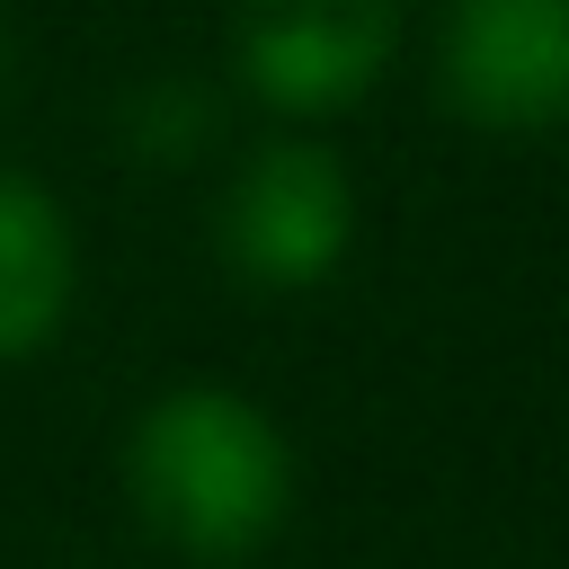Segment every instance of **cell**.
<instances>
[{
    "mask_svg": "<svg viewBox=\"0 0 569 569\" xmlns=\"http://www.w3.org/2000/svg\"><path fill=\"white\" fill-rule=\"evenodd\" d=\"M133 516L187 560H249L293 507V445L231 382L160 391L124 436Z\"/></svg>",
    "mask_w": 569,
    "mask_h": 569,
    "instance_id": "cell-1",
    "label": "cell"
},
{
    "mask_svg": "<svg viewBox=\"0 0 569 569\" xmlns=\"http://www.w3.org/2000/svg\"><path fill=\"white\" fill-rule=\"evenodd\" d=\"M347 240H356V187L329 142L276 133L222 187V258H231V276H249L267 293L320 284L347 258Z\"/></svg>",
    "mask_w": 569,
    "mask_h": 569,
    "instance_id": "cell-2",
    "label": "cell"
},
{
    "mask_svg": "<svg viewBox=\"0 0 569 569\" xmlns=\"http://www.w3.org/2000/svg\"><path fill=\"white\" fill-rule=\"evenodd\" d=\"M231 44H240V80L267 107L338 116L382 80L400 44V0H240Z\"/></svg>",
    "mask_w": 569,
    "mask_h": 569,
    "instance_id": "cell-3",
    "label": "cell"
},
{
    "mask_svg": "<svg viewBox=\"0 0 569 569\" xmlns=\"http://www.w3.org/2000/svg\"><path fill=\"white\" fill-rule=\"evenodd\" d=\"M445 98L480 133L569 124V0H453Z\"/></svg>",
    "mask_w": 569,
    "mask_h": 569,
    "instance_id": "cell-4",
    "label": "cell"
},
{
    "mask_svg": "<svg viewBox=\"0 0 569 569\" xmlns=\"http://www.w3.org/2000/svg\"><path fill=\"white\" fill-rule=\"evenodd\" d=\"M71 284H80V258H71L62 204L36 178L0 169V365L9 356H36L62 329Z\"/></svg>",
    "mask_w": 569,
    "mask_h": 569,
    "instance_id": "cell-5",
    "label": "cell"
},
{
    "mask_svg": "<svg viewBox=\"0 0 569 569\" xmlns=\"http://www.w3.org/2000/svg\"><path fill=\"white\" fill-rule=\"evenodd\" d=\"M222 133V89L196 80V71H151L116 98V142L124 160H151V169H196Z\"/></svg>",
    "mask_w": 569,
    "mask_h": 569,
    "instance_id": "cell-6",
    "label": "cell"
},
{
    "mask_svg": "<svg viewBox=\"0 0 569 569\" xmlns=\"http://www.w3.org/2000/svg\"><path fill=\"white\" fill-rule=\"evenodd\" d=\"M0 89H9V18H0Z\"/></svg>",
    "mask_w": 569,
    "mask_h": 569,
    "instance_id": "cell-7",
    "label": "cell"
}]
</instances>
